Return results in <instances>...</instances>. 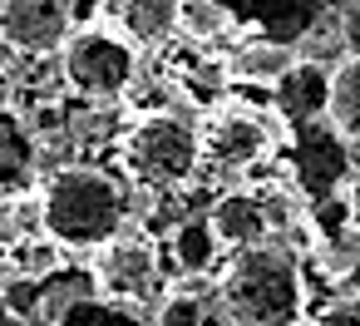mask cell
Listing matches in <instances>:
<instances>
[{
  "label": "cell",
  "instance_id": "obj_13",
  "mask_svg": "<svg viewBox=\"0 0 360 326\" xmlns=\"http://www.w3.org/2000/svg\"><path fill=\"white\" fill-rule=\"evenodd\" d=\"M326 124H330L345 144H360V55H345V60L330 70Z\"/></svg>",
  "mask_w": 360,
  "mask_h": 326
},
{
  "label": "cell",
  "instance_id": "obj_6",
  "mask_svg": "<svg viewBox=\"0 0 360 326\" xmlns=\"http://www.w3.org/2000/svg\"><path fill=\"white\" fill-rule=\"evenodd\" d=\"M198 139H202V158H212L217 168H247L271 149L266 119L242 104H217L207 124L198 129Z\"/></svg>",
  "mask_w": 360,
  "mask_h": 326
},
{
  "label": "cell",
  "instance_id": "obj_16",
  "mask_svg": "<svg viewBox=\"0 0 360 326\" xmlns=\"http://www.w3.org/2000/svg\"><path fill=\"white\" fill-rule=\"evenodd\" d=\"M60 242L55 237H15L11 247H6V262H11V277H55V267H60Z\"/></svg>",
  "mask_w": 360,
  "mask_h": 326
},
{
  "label": "cell",
  "instance_id": "obj_14",
  "mask_svg": "<svg viewBox=\"0 0 360 326\" xmlns=\"http://www.w3.org/2000/svg\"><path fill=\"white\" fill-rule=\"evenodd\" d=\"M119 25L134 45H163L178 35V0H119Z\"/></svg>",
  "mask_w": 360,
  "mask_h": 326
},
{
  "label": "cell",
  "instance_id": "obj_17",
  "mask_svg": "<svg viewBox=\"0 0 360 326\" xmlns=\"http://www.w3.org/2000/svg\"><path fill=\"white\" fill-rule=\"evenodd\" d=\"M178 30L193 40H217L222 30H232V20L217 0H178Z\"/></svg>",
  "mask_w": 360,
  "mask_h": 326
},
{
  "label": "cell",
  "instance_id": "obj_8",
  "mask_svg": "<svg viewBox=\"0 0 360 326\" xmlns=\"http://www.w3.org/2000/svg\"><path fill=\"white\" fill-rule=\"evenodd\" d=\"M94 282H99V291L114 296V301H139V296H148L153 282H158V252H153L143 237H124V232H119L114 242L99 247Z\"/></svg>",
  "mask_w": 360,
  "mask_h": 326
},
{
  "label": "cell",
  "instance_id": "obj_21",
  "mask_svg": "<svg viewBox=\"0 0 360 326\" xmlns=\"http://www.w3.org/2000/svg\"><path fill=\"white\" fill-rule=\"evenodd\" d=\"M345 222H350V227H360V173L345 183Z\"/></svg>",
  "mask_w": 360,
  "mask_h": 326
},
{
  "label": "cell",
  "instance_id": "obj_15",
  "mask_svg": "<svg viewBox=\"0 0 360 326\" xmlns=\"http://www.w3.org/2000/svg\"><path fill=\"white\" fill-rule=\"evenodd\" d=\"M291 65H296V50H291V45L252 40V45H242V50L232 55V65H227V70H232L242 84H276Z\"/></svg>",
  "mask_w": 360,
  "mask_h": 326
},
{
  "label": "cell",
  "instance_id": "obj_5",
  "mask_svg": "<svg viewBox=\"0 0 360 326\" xmlns=\"http://www.w3.org/2000/svg\"><path fill=\"white\" fill-rule=\"evenodd\" d=\"M75 0H0V40L15 55H55L65 50L75 15H70Z\"/></svg>",
  "mask_w": 360,
  "mask_h": 326
},
{
  "label": "cell",
  "instance_id": "obj_10",
  "mask_svg": "<svg viewBox=\"0 0 360 326\" xmlns=\"http://www.w3.org/2000/svg\"><path fill=\"white\" fill-rule=\"evenodd\" d=\"M326 104H330V70H326V65L296 60V65L271 84V109H276L286 124H296V129L326 119Z\"/></svg>",
  "mask_w": 360,
  "mask_h": 326
},
{
  "label": "cell",
  "instance_id": "obj_2",
  "mask_svg": "<svg viewBox=\"0 0 360 326\" xmlns=\"http://www.w3.org/2000/svg\"><path fill=\"white\" fill-rule=\"evenodd\" d=\"M124 188L99 168H60L40 188V232L75 252H99L124 232Z\"/></svg>",
  "mask_w": 360,
  "mask_h": 326
},
{
  "label": "cell",
  "instance_id": "obj_18",
  "mask_svg": "<svg viewBox=\"0 0 360 326\" xmlns=\"http://www.w3.org/2000/svg\"><path fill=\"white\" fill-rule=\"evenodd\" d=\"M202 301L193 296V291H173V296H163L158 301V321L153 326H202Z\"/></svg>",
  "mask_w": 360,
  "mask_h": 326
},
{
  "label": "cell",
  "instance_id": "obj_12",
  "mask_svg": "<svg viewBox=\"0 0 360 326\" xmlns=\"http://www.w3.org/2000/svg\"><path fill=\"white\" fill-rule=\"evenodd\" d=\"M217 252H222V242H217V232H212L207 218H183V222L168 232V257H173V267H178L183 277L212 272Z\"/></svg>",
  "mask_w": 360,
  "mask_h": 326
},
{
  "label": "cell",
  "instance_id": "obj_4",
  "mask_svg": "<svg viewBox=\"0 0 360 326\" xmlns=\"http://www.w3.org/2000/svg\"><path fill=\"white\" fill-rule=\"evenodd\" d=\"M60 70L75 84V94H84V99H119L139 75V50L129 35L89 25V30H75L65 40Z\"/></svg>",
  "mask_w": 360,
  "mask_h": 326
},
{
  "label": "cell",
  "instance_id": "obj_19",
  "mask_svg": "<svg viewBox=\"0 0 360 326\" xmlns=\"http://www.w3.org/2000/svg\"><path fill=\"white\" fill-rule=\"evenodd\" d=\"M340 40H345V55H360V0H350L340 15Z\"/></svg>",
  "mask_w": 360,
  "mask_h": 326
},
{
  "label": "cell",
  "instance_id": "obj_7",
  "mask_svg": "<svg viewBox=\"0 0 360 326\" xmlns=\"http://www.w3.org/2000/svg\"><path fill=\"white\" fill-rule=\"evenodd\" d=\"M232 25L252 30V40L271 45H296L316 30L326 0H217Z\"/></svg>",
  "mask_w": 360,
  "mask_h": 326
},
{
  "label": "cell",
  "instance_id": "obj_23",
  "mask_svg": "<svg viewBox=\"0 0 360 326\" xmlns=\"http://www.w3.org/2000/svg\"><path fill=\"white\" fill-rule=\"evenodd\" d=\"M350 296H355V301H360V262H355V267H350Z\"/></svg>",
  "mask_w": 360,
  "mask_h": 326
},
{
  "label": "cell",
  "instance_id": "obj_3",
  "mask_svg": "<svg viewBox=\"0 0 360 326\" xmlns=\"http://www.w3.org/2000/svg\"><path fill=\"white\" fill-rule=\"evenodd\" d=\"M119 163L124 173L148 188V193H168V188H183L198 163H202V139L188 119L178 114H143L124 144H119Z\"/></svg>",
  "mask_w": 360,
  "mask_h": 326
},
{
  "label": "cell",
  "instance_id": "obj_9",
  "mask_svg": "<svg viewBox=\"0 0 360 326\" xmlns=\"http://www.w3.org/2000/svg\"><path fill=\"white\" fill-rule=\"evenodd\" d=\"M207 222H212V232H217V242H222L227 252H242V247H257V242L271 237V208H266V198L252 193V188L222 193V198L212 203Z\"/></svg>",
  "mask_w": 360,
  "mask_h": 326
},
{
  "label": "cell",
  "instance_id": "obj_1",
  "mask_svg": "<svg viewBox=\"0 0 360 326\" xmlns=\"http://www.w3.org/2000/svg\"><path fill=\"white\" fill-rule=\"evenodd\" d=\"M217 301L227 326H301L306 282L296 252L281 237L232 252V262L217 277Z\"/></svg>",
  "mask_w": 360,
  "mask_h": 326
},
{
  "label": "cell",
  "instance_id": "obj_22",
  "mask_svg": "<svg viewBox=\"0 0 360 326\" xmlns=\"http://www.w3.org/2000/svg\"><path fill=\"white\" fill-rule=\"evenodd\" d=\"M70 15H75V30H89V25H94V15H99V0H75Z\"/></svg>",
  "mask_w": 360,
  "mask_h": 326
},
{
  "label": "cell",
  "instance_id": "obj_11",
  "mask_svg": "<svg viewBox=\"0 0 360 326\" xmlns=\"http://www.w3.org/2000/svg\"><path fill=\"white\" fill-rule=\"evenodd\" d=\"M35 163H40V139L30 119H20L15 109H0V203L35 188Z\"/></svg>",
  "mask_w": 360,
  "mask_h": 326
},
{
  "label": "cell",
  "instance_id": "obj_20",
  "mask_svg": "<svg viewBox=\"0 0 360 326\" xmlns=\"http://www.w3.org/2000/svg\"><path fill=\"white\" fill-rule=\"evenodd\" d=\"M316 326H360V306L335 301V306H326V311L316 316Z\"/></svg>",
  "mask_w": 360,
  "mask_h": 326
}]
</instances>
